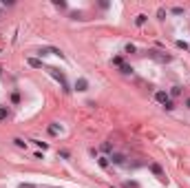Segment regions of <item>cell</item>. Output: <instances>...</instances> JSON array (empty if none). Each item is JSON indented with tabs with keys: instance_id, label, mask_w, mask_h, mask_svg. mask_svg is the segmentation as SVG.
Returning a JSON list of instances; mask_svg holds the SVG:
<instances>
[{
	"instance_id": "cell-1",
	"label": "cell",
	"mask_w": 190,
	"mask_h": 188,
	"mask_svg": "<svg viewBox=\"0 0 190 188\" xmlns=\"http://www.w3.org/2000/svg\"><path fill=\"white\" fill-rule=\"evenodd\" d=\"M49 73H51V75H53V78L58 80L60 84H62V89H64V93H69V91H71V89H69V82H66V78H64V73H60L58 69H53V67L49 69Z\"/></svg>"
},
{
	"instance_id": "cell-2",
	"label": "cell",
	"mask_w": 190,
	"mask_h": 188,
	"mask_svg": "<svg viewBox=\"0 0 190 188\" xmlns=\"http://www.w3.org/2000/svg\"><path fill=\"white\" fill-rule=\"evenodd\" d=\"M148 55H150L153 60H157V62H170V60H173V55L161 53V51H148Z\"/></svg>"
},
{
	"instance_id": "cell-3",
	"label": "cell",
	"mask_w": 190,
	"mask_h": 188,
	"mask_svg": "<svg viewBox=\"0 0 190 188\" xmlns=\"http://www.w3.org/2000/svg\"><path fill=\"white\" fill-rule=\"evenodd\" d=\"M75 89H78V91H86V89H89V80H86V78H78Z\"/></svg>"
},
{
	"instance_id": "cell-4",
	"label": "cell",
	"mask_w": 190,
	"mask_h": 188,
	"mask_svg": "<svg viewBox=\"0 0 190 188\" xmlns=\"http://www.w3.org/2000/svg\"><path fill=\"white\" fill-rule=\"evenodd\" d=\"M155 100L159 102V104H166L170 98H168V93H166V91H157V93H155Z\"/></svg>"
},
{
	"instance_id": "cell-5",
	"label": "cell",
	"mask_w": 190,
	"mask_h": 188,
	"mask_svg": "<svg viewBox=\"0 0 190 188\" xmlns=\"http://www.w3.org/2000/svg\"><path fill=\"white\" fill-rule=\"evenodd\" d=\"M108 159H113V164H124L126 162V157L119 155V153H113V157H108Z\"/></svg>"
},
{
	"instance_id": "cell-6",
	"label": "cell",
	"mask_w": 190,
	"mask_h": 188,
	"mask_svg": "<svg viewBox=\"0 0 190 188\" xmlns=\"http://www.w3.org/2000/svg\"><path fill=\"white\" fill-rule=\"evenodd\" d=\"M150 171H153V173L159 177V179H166V177H164V171H161V168H159L157 164H150Z\"/></svg>"
},
{
	"instance_id": "cell-7",
	"label": "cell",
	"mask_w": 190,
	"mask_h": 188,
	"mask_svg": "<svg viewBox=\"0 0 190 188\" xmlns=\"http://www.w3.org/2000/svg\"><path fill=\"white\" fill-rule=\"evenodd\" d=\"M27 62H29V67H33V69H42V60H38V58H29Z\"/></svg>"
},
{
	"instance_id": "cell-8",
	"label": "cell",
	"mask_w": 190,
	"mask_h": 188,
	"mask_svg": "<svg viewBox=\"0 0 190 188\" xmlns=\"http://www.w3.org/2000/svg\"><path fill=\"white\" fill-rule=\"evenodd\" d=\"M146 18H148L146 13H139V16L135 18V24H137V27H141V24H144V22H146Z\"/></svg>"
},
{
	"instance_id": "cell-9",
	"label": "cell",
	"mask_w": 190,
	"mask_h": 188,
	"mask_svg": "<svg viewBox=\"0 0 190 188\" xmlns=\"http://www.w3.org/2000/svg\"><path fill=\"white\" fill-rule=\"evenodd\" d=\"M97 164H100L102 168H106V166L111 164V159H108V157H97Z\"/></svg>"
},
{
	"instance_id": "cell-10",
	"label": "cell",
	"mask_w": 190,
	"mask_h": 188,
	"mask_svg": "<svg viewBox=\"0 0 190 188\" xmlns=\"http://www.w3.org/2000/svg\"><path fill=\"white\" fill-rule=\"evenodd\" d=\"M170 95H173V98H179V95H181V87H173V89H170Z\"/></svg>"
},
{
	"instance_id": "cell-11",
	"label": "cell",
	"mask_w": 190,
	"mask_h": 188,
	"mask_svg": "<svg viewBox=\"0 0 190 188\" xmlns=\"http://www.w3.org/2000/svg\"><path fill=\"white\" fill-rule=\"evenodd\" d=\"M49 133H51V135H58V133H60V126H58V124H51V126H49Z\"/></svg>"
},
{
	"instance_id": "cell-12",
	"label": "cell",
	"mask_w": 190,
	"mask_h": 188,
	"mask_svg": "<svg viewBox=\"0 0 190 188\" xmlns=\"http://www.w3.org/2000/svg\"><path fill=\"white\" fill-rule=\"evenodd\" d=\"M119 71L124 73V75H130V73H133V67H128V64H124V67H122Z\"/></svg>"
},
{
	"instance_id": "cell-13",
	"label": "cell",
	"mask_w": 190,
	"mask_h": 188,
	"mask_svg": "<svg viewBox=\"0 0 190 188\" xmlns=\"http://www.w3.org/2000/svg\"><path fill=\"white\" fill-rule=\"evenodd\" d=\"M111 64H115V67H119V69L124 67V62H122V58H113V60H111Z\"/></svg>"
},
{
	"instance_id": "cell-14",
	"label": "cell",
	"mask_w": 190,
	"mask_h": 188,
	"mask_svg": "<svg viewBox=\"0 0 190 188\" xmlns=\"http://www.w3.org/2000/svg\"><path fill=\"white\" fill-rule=\"evenodd\" d=\"M164 109H166V111H173V109H175V102H173V100H168L166 104H164Z\"/></svg>"
},
{
	"instance_id": "cell-15",
	"label": "cell",
	"mask_w": 190,
	"mask_h": 188,
	"mask_svg": "<svg viewBox=\"0 0 190 188\" xmlns=\"http://www.w3.org/2000/svg\"><path fill=\"white\" fill-rule=\"evenodd\" d=\"M13 144H16V146H20V148H24V146H27V142H22L20 137H16V139H13Z\"/></svg>"
},
{
	"instance_id": "cell-16",
	"label": "cell",
	"mask_w": 190,
	"mask_h": 188,
	"mask_svg": "<svg viewBox=\"0 0 190 188\" xmlns=\"http://www.w3.org/2000/svg\"><path fill=\"white\" fill-rule=\"evenodd\" d=\"M55 7H58V9H66V2H64V0H55V2H53Z\"/></svg>"
},
{
	"instance_id": "cell-17",
	"label": "cell",
	"mask_w": 190,
	"mask_h": 188,
	"mask_svg": "<svg viewBox=\"0 0 190 188\" xmlns=\"http://www.w3.org/2000/svg\"><path fill=\"white\" fill-rule=\"evenodd\" d=\"M18 188H38V186H35V184H29V182H22Z\"/></svg>"
},
{
	"instance_id": "cell-18",
	"label": "cell",
	"mask_w": 190,
	"mask_h": 188,
	"mask_svg": "<svg viewBox=\"0 0 190 188\" xmlns=\"http://www.w3.org/2000/svg\"><path fill=\"white\" fill-rule=\"evenodd\" d=\"M2 120H7V109L0 106V122H2Z\"/></svg>"
},
{
	"instance_id": "cell-19",
	"label": "cell",
	"mask_w": 190,
	"mask_h": 188,
	"mask_svg": "<svg viewBox=\"0 0 190 188\" xmlns=\"http://www.w3.org/2000/svg\"><path fill=\"white\" fill-rule=\"evenodd\" d=\"M124 51H126V53H135V44H126Z\"/></svg>"
},
{
	"instance_id": "cell-20",
	"label": "cell",
	"mask_w": 190,
	"mask_h": 188,
	"mask_svg": "<svg viewBox=\"0 0 190 188\" xmlns=\"http://www.w3.org/2000/svg\"><path fill=\"white\" fill-rule=\"evenodd\" d=\"M33 142H35V146H40L42 150H46V142H38V139H33Z\"/></svg>"
},
{
	"instance_id": "cell-21",
	"label": "cell",
	"mask_w": 190,
	"mask_h": 188,
	"mask_svg": "<svg viewBox=\"0 0 190 188\" xmlns=\"http://www.w3.org/2000/svg\"><path fill=\"white\" fill-rule=\"evenodd\" d=\"M173 13H175V16H181V13H184V9H181V7H175V9H173Z\"/></svg>"
},
{
	"instance_id": "cell-22",
	"label": "cell",
	"mask_w": 190,
	"mask_h": 188,
	"mask_svg": "<svg viewBox=\"0 0 190 188\" xmlns=\"http://www.w3.org/2000/svg\"><path fill=\"white\" fill-rule=\"evenodd\" d=\"M177 46H179V49H188V44L184 40H177Z\"/></svg>"
},
{
	"instance_id": "cell-23",
	"label": "cell",
	"mask_w": 190,
	"mask_h": 188,
	"mask_svg": "<svg viewBox=\"0 0 190 188\" xmlns=\"http://www.w3.org/2000/svg\"><path fill=\"white\" fill-rule=\"evenodd\" d=\"M11 102H16V104H18V102H20V95H18V93H13V95H11Z\"/></svg>"
},
{
	"instance_id": "cell-24",
	"label": "cell",
	"mask_w": 190,
	"mask_h": 188,
	"mask_svg": "<svg viewBox=\"0 0 190 188\" xmlns=\"http://www.w3.org/2000/svg\"><path fill=\"white\" fill-rule=\"evenodd\" d=\"M111 148H113V146H111L108 142H106V144H102V150H106V153H108V150H111Z\"/></svg>"
},
{
	"instance_id": "cell-25",
	"label": "cell",
	"mask_w": 190,
	"mask_h": 188,
	"mask_svg": "<svg viewBox=\"0 0 190 188\" xmlns=\"http://www.w3.org/2000/svg\"><path fill=\"white\" fill-rule=\"evenodd\" d=\"M186 106H188V109H190V98H188V100H186Z\"/></svg>"
},
{
	"instance_id": "cell-26",
	"label": "cell",
	"mask_w": 190,
	"mask_h": 188,
	"mask_svg": "<svg viewBox=\"0 0 190 188\" xmlns=\"http://www.w3.org/2000/svg\"><path fill=\"white\" fill-rule=\"evenodd\" d=\"M0 71H2V69H0Z\"/></svg>"
}]
</instances>
